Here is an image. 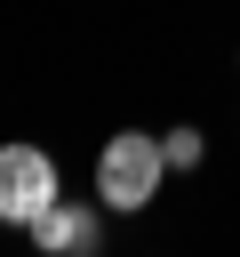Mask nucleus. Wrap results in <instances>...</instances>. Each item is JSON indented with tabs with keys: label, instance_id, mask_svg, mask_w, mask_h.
<instances>
[{
	"label": "nucleus",
	"instance_id": "nucleus-2",
	"mask_svg": "<svg viewBox=\"0 0 240 257\" xmlns=\"http://www.w3.org/2000/svg\"><path fill=\"white\" fill-rule=\"evenodd\" d=\"M48 201H56V161L40 145H0V217L32 225Z\"/></svg>",
	"mask_w": 240,
	"mask_h": 257
},
{
	"label": "nucleus",
	"instance_id": "nucleus-4",
	"mask_svg": "<svg viewBox=\"0 0 240 257\" xmlns=\"http://www.w3.org/2000/svg\"><path fill=\"white\" fill-rule=\"evenodd\" d=\"M160 153H168V169H200V161H208V137H200V128H168Z\"/></svg>",
	"mask_w": 240,
	"mask_h": 257
},
{
	"label": "nucleus",
	"instance_id": "nucleus-3",
	"mask_svg": "<svg viewBox=\"0 0 240 257\" xmlns=\"http://www.w3.org/2000/svg\"><path fill=\"white\" fill-rule=\"evenodd\" d=\"M32 249H48V257H88L96 241H104V225H96V209H80V201H48L32 225Z\"/></svg>",
	"mask_w": 240,
	"mask_h": 257
},
{
	"label": "nucleus",
	"instance_id": "nucleus-1",
	"mask_svg": "<svg viewBox=\"0 0 240 257\" xmlns=\"http://www.w3.org/2000/svg\"><path fill=\"white\" fill-rule=\"evenodd\" d=\"M160 177H168L160 137H144V128L104 137V153H96V201H104V209H128V217H136V209L160 193Z\"/></svg>",
	"mask_w": 240,
	"mask_h": 257
}]
</instances>
